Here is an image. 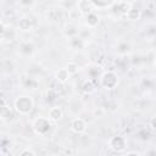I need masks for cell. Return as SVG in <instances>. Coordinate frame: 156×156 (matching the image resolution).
<instances>
[{
	"mask_svg": "<svg viewBox=\"0 0 156 156\" xmlns=\"http://www.w3.org/2000/svg\"><path fill=\"white\" fill-rule=\"evenodd\" d=\"M34 108V100L29 95H18L13 100V110L21 116H28Z\"/></svg>",
	"mask_w": 156,
	"mask_h": 156,
	"instance_id": "6da1fadb",
	"label": "cell"
},
{
	"mask_svg": "<svg viewBox=\"0 0 156 156\" xmlns=\"http://www.w3.org/2000/svg\"><path fill=\"white\" fill-rule=\"evenodd\" d=\"M51 119L49 117H43V116H39L37 118H34V121L32 122V128L34 130V133L39 136H46L51 128H52V124H51Z\"/></svg>",
	"mask_w": 156,
	"mask_h": 156,
	"instance_id": "7a4b0ae2",
	"label": "cell"
},
{
	"mask_svg": "<svg viewBox=\"0 0 156 156\" xmlns=\"http://www.w3.org/2000/svg\"><path fill=\"white\" fill-rule=\"evenodd\" d=\"M118 83H119V77L113 71H105L100 76V84L106 90L115 89L118 85Z\"/></svg>",
	"mask_w": 156,
	"mask_h": 156,
	"instance_id": "3957f363",
	"label": "cell"
},
{
	"mask_svg": "<svg viewBox=\"0 0 156 156\" xmlns=\"http://www.w3.org/2000/svg\"><path fill=\"white\" fill-rule=\"evenodd\" d=\"M108 147L115 152H123L127 149V139L122 135L111 136L108 140Z\"/></svg>",
	"mask_w": 156,
	"mask_h": 156,
	"instance_id": "277c9868",
	"label": "cell"
},
{
	"mask_svg": "<svg viewBox=\"0 0 156 156\" xmlns=\"http://www.w3.org/2000/svg\"><path fill=\"white\" fill-rule=\"evenodd\" d=\"M69 128L76 134H83L87 132V122L80 117H76L71 121Z\"/></svg>",
	"mask_w": 156,
	"mask_h": 156,
	"instance_id": "5b68a950",
	"label": "cell"
},
{
	"mask_svg": "<svg viewBox=\"0 0 156 156\" xmlns=\"http://www.w3.org/2000/svg\"><path fill=\"white\" fill-rule=\"evenodd\" d=\"M77 9H78L79 13L83 15V16H87L88 13H90V12L94 11V6L90 2V0H78Z\"/></svg>",
	"mask_w": 156,
	"mask_h": 156,
	"instance_id": "8992f818",
	"label": "cell"
},
{
	"mask_svg": "<svg viewBox=\"0 0 156 156\" xmlns=\"http://www.w3.org/2000/svg\"><path fill=\"white\" fill-rule=\"evenodd\" d=\"M63 35L68 39L73 38V37H77V35H79V28L74 23H67L63 27Z\"/></svg>",
	"mask_w": 156,
	"mask_h": 156,
	"instance_id": "52a82bcc",
	"label": "cell"
},
{
	"mask_svg": "<svg viewBox=\"0 0 156 156\" xmlns=\"http://www.w3.org/2000/svg\"><path fill=\"white\" fill-rule=\"evenodd\" d=\"M84 45H85V40L83 38H80L79 35L69 38V40H68V46L72 50H82L84 48Z\"/></svg>",
	"mask_w": 156,
	"mask_h": 156,
	"instance_id": "ba28073f",
	"label": "cell"
},
{
	"mask_svg": "<svg viewBox=\"0 0 156 156\" xmlns=\"http://www.w3.org/2000/svg\"><path fill=\"white\" fill-rule=\"evenodd\" d=\"M48 117L52 121V122H58L62 117H63V111L60 106H52L50 110H49V113H48Z\"/></svg>",
	"mask_w": 156,
	"mask_h": 156,
	"instance_id": "9c48e42d",
	"label": "cell"
},
{
	"mask_svg": "<svg viewBox=\"0 0 156 156\" xmlns=\"http://www.w3.org/2000/svg\"><path fill=\"white\" fill-rule=\"evenodd\" d=\"M69 77H71V74H69V72L67 71L66 67H65V68H58V69L55 72V79H56L58 83H61V84L67 83L68 79H69Z\"/></svg>",
	"mask_w": 156,
	"mask_h": 156,
	"instance_id": "30bf717a",
	"label": "cell"
},
{
	"mask_svg": "<svg viewBox=\"0 0 156 156\" xmlns=\"http://www.w3.org/2000/svg\"><path fill=\"white\" fill-rule=\"evenodd\" d=\"M99 22H100V17H99V15L95 13L94 11L90 12V13H88V15L85 16V24H87L89 28H95V27H98Z\"/></svg>",
	"mask_w": 156,
	"mask_h": 156,
	"instance_id": "8fae6325",
	"label": "cell"
},
{
	"mask_svg": "<svg viewBox=\"0 0 156 156\" xmlns=\"http://www.w3.org/2000/svg\"><path fill=\"white\" fill-rule=\"evenodd\" d=\"M140 17H141V11L134 6H130L126 13V18L129 21H139Z\"/></svg>",
	"mask_w": 156,
	"mask_h": 156,
	"instance_id": "7c38bea8",
	"label": "cell"
},
{
	"mask_svg": "<svg viewBox=\"0 0 156 156\" xmlns=\"http://www.w3.org/2000/svg\"><path fill=\"white\" fill-rule=\"evenodd\" d=\"M22 83H23V87L28 90H35L39 85V82L35 79V78H32V77H26L22 79Z\"/></svg>",
	"mask_w": 156,
	"mask_h": 156,
	"instance_id": "4fadbf2b",
	"label": "cell"
},
{
	"mask_svg": "<svg viewBox=\"0 0 156 156\" xmlns=\"http://www.w3.org/2000/svg\"><path fill=\"white\" fill-rule=\"evenodd\" d=\"M32 27H33L32 21L28 17L20 18V21H18V29L20 30H22V32H29V30H32Z\"/></svg>",
	"mask_w": 156,
	"mask_h": 156,
	"instance_id": "5bb4252c",
	"label": "cell"
},
{
	"mask_svg": "<svg viewBox=\"0 0 156 156\" xmlns=\"http://www.w3.org/2000/svg\"><path fill=\"white\" fill-rule=\"evenodd\" d=\"M33 50H34V46H33V44L32 43H29V41H23L22 44H21V46H20V51H21V54H23V55H30L32 52H33Z\"/></svg>",
	"mask_w": 156,
	"mask_h": 156,
	"instance_id": "9a60e30c",
	"label": "cell"
},
{
	"mask_svg": "<svg viewBox=\"0 0 156 156\" xmlns=\"http://www.w3.org/2000/svg\"><path fill=\"white\" fill-rule=\"evenodd\" d=\"M116 50H117V52H118L119 55H127V54L130 51V45H129V43H127V41H119Z\"/></svg>",
	"mask_w": 156,
	"mask_h": 156,
	"instance_id": "2e32d148",
	"label": "cell"
},
{
	"mask_svg": "<svg viewBox=\"0 0 156 156\" xmlns=\"http://www.w3.org/2000/svg\"><path fill=\"white\" fill-rule=\"evenodd\" d=\"M94 89H95V87H94V83H93L91 79H85V80L82 83V90H83V93H85V94H91V93L94 91Z\"/></svg>",
	"mask_w": 156,
	"mask_h": 156,
	"instance_id": "e0dca14e",
	"label": "cell"
},
{
	"mask_svg": "<svg viewBox=\"0 0 156 156\" xmlns=\"http://www.w3.org/2000/svg\"><path fill=\"white\" fill-rule=\"evenodd\" d=\"M66 68H67V71L69 72L71 76H74V74L78 73V71H79V67H78V65H77L76 62H68V63L66 65Z\"/></svg>",
	"mask_w": 156,
	"mask_h": 156,
	"instance_id": "ac0fdd59",
	"label": "cell"
},
{
	"mask_svg": "<svg viewBox=\"0 0 156 156\" xmlns=\"http://www.w3.org/2000/svg\"><path fill=\"white\" fill-rule=\"evenodd\" d=\"M20 155L21 156H26V155H29V156H35V151H33L32 149L29 147H24L23 150L20 151Z\"/></svg>",
	"mask_w": 156,
	"mask_h": 156,
	"instance_id": "d6986e66",
	"label": "cell"
},
{
	"mask_svg": "<svg viewBox=\"0 0 156 156\" xmlns=\"http://www.w3.org/2000/svg\"><path fill=\"white\" fill-rule=\"evenodd\" d=\"M104 113H105V110L104 108H95L94 110V116L96 117V118H101V117H104Z\"/></svg>",
	"mask_w": 156,
	"mask_h": 156,
	"instance_id": "ffe728a7",
	"label": "cell"
},
{
	"mask_svg": "<svg viewBox=\"0 0 156 156\" xmlns=\"http://www.w3.org/2000/svg\"><path fill=\"white\" fill-rule=\"evenodd\" d=\"M18 2L23 6H30L34 2V0H18Z\"/></svg>",
	"mask_w": 156,
	"mask_h": 156,
	"instance_id": "44dd1931",
	"label": "cell"
},
{
	"mask_svg": "<svg viewBox=\"0 0 156 156\" xmlns=\"http://www.w3.org/2000/svg\"><path fill=\"white\" fill-rule=\"evenodd\" d=\"M150 126H151L154 129H156V116H154V117L150 119Z\"/></svg>",
	"mask_w": 156,
	"mask_h": 156,
	"instance_id": "7402d4cb",
	"label": "cell"
},
{
	"mask_svg": "<svg viewBox=\"0 0 156 156\" xmlns=\"http://www.w3.org/2000/svg\"><path fill=\"white\" fill-rule=\"evenodd\" d=\"M127 155H139V152H136V151H130V152H127Z\"/></svg>",
	"mask_w": 156,
	"mask_h": 156,
	"instance_id": "603a6c76",
	"label": "cell"
},
{
	"mask_svg": "<svg viewBox=\"0 0 156 156\" xmlns=\"http://www.w3.org/2000/svg\"><path fill=\"white\" fill-rule=\"evenodd\" d=\"M154 63H155V67H156V57H155V62Z\"/></svg>",
	"mask_w": 156,
	"mask_h": 156,
	"instance_id": "cb8c5ba5",
	"label": "cell"
}]
</instances>
